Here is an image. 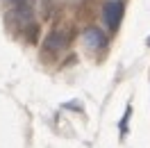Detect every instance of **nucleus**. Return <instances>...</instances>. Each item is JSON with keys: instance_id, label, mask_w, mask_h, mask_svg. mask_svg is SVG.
<instances>
[{"instance_id": "obj_4", "label": "nucleus", "mask_w": 150, "mask_h": 148, "mask_svg": "<svg viewBox=\"0 0 150 148\" xmlns=\"http://www.w3.org/2000/svg\"><path fill=\"white\" fill-rule=\"evenodd\" d=\"M105 32L103 30H98V28H86V32H84V43L91 50H100V48L105 46Z\"/></svg>"}, {"instance_id": "obj_3", "label": "nucleus", "mask_w": 150, "mask_h": 148, "mask_svg": "<svg viewBox=\"0 0 150 148\" xmlns=\"http://www.w3.org/2000/svg\"><path fill=\"white\" fill-rule=\"evenodd\" d=\"M9 18L14 21V25H18V28H25L32 23L34 18V11H32V5L25 2V5H14V9L9 11Z\"/></svg>"}, {"instance_id": "obj_6", "label": "nucleus", "mask_w": 150, "mask_h": 148, "mask_svg": "<svg viewBox=\"0 0 150 148\" xmlns=\"http://www.w3.org/2000/svg\"><path fill=\"white\" fill-rule=\"evenodd\" d=\"M7 2H11V5H25V2H30V0H7Z\"/></svg>"}, {"instance_id": "obj_2", "label": "nucleus", "mask_w": 150, "mask_h": 148, "mask_svg": "<svg viewBox=\"0 0 150 148\" xmlns=\"http://www.w3.org/2000/svg\"><path fill=\"white\" fill-rule=\"evenodd\" d=\"M68 43V37H66V32L62 30H52L46 39H43V53H62Z\"/></svg>"}, {"instance_id": "obj_1", "label": "nucleus", "mask_w": 150, "mask_h": 148, "mask_svg": "<svg viewBox=\"0 0 150 148\" xmlns=\"http://www.w3.org/2000/svg\"><path fill=\"white\" fill-rule=\"evenodd\" d=\"M123 11H125V5L123 0H107L103 5V21L109 30H118L123 21Z\"/></svg>"}, {"instance_id": "obj_5", "label": "nucleus", "mask_w": 150, "mask_h": 148, "mask_svg": "<svg viewBox=\"0 0 150 148\" xmlns=\"http://www.w3.org/2000/svg\"><path fill=\"white\" fill-rule=\"evenodd\" d=\"M37 34H39V28L34 25V23H30V25H28V30H25V37H28V41H30V43H37V41H39V37H37Z\"/></svg>"}]
</instances>
